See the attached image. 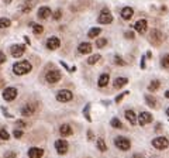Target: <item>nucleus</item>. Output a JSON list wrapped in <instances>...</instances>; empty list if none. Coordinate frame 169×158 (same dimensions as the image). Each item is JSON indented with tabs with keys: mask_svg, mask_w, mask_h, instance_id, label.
<instances>
[{
	"mask_svg": "<svg viewBox=\"0 0 169 158\" xmlns=\"http://www.w3.org/2000/svg\"><path fill=\"white\" fill-rule=\"evenodd\" d=\"M31 69H33V65L28 61H19L13 65V72L16 75H25V73L31 72Z\"/></svg>",
	"mask_w": 169,
	"mask_h": 158,
	"instance_id": "1",
	"label": "nucleus"
},
{
	"mask_svg": "<svg viewBox=\"0 0 169 158\" xmlns=\"http://www.w3.org/2000/svg\"><path fill=\"white\" fill-rule=\"evenodd\" d=\"M149 41H151V44L152 45H155V47H158V45H161L162 44V41H163V34L161 33L159 30H151V33H149Z\"/></svg>",
	"mask_w": 169,
	"mask_h": 158,
	"instance_id": "2",
	"label": "nucleus"
},
{
	"mask_svg": "<svg viewBox=\"0 0 169 158\" xmlns=\"http://www.w3.org/2000/svg\"><path fill=\"white\" fill-rule=\"evenodd\" d=\"M72 97H73V93L71 91H68V89H61L56 93V100L62 102V103H66V102L72 100Z\"/></svg>",
	"mask_w": 169,
	"mask_h": 158,
	"instance_id": "3",
	"label": "nucleus"
},
{
	"mask_svg": "<svg viewBox=\"0 0 169 158\" xmlns=\"http://www.w3.org/2000/svg\"><path fill=\"white\" fill-rule=\"evenodd\" d=\"M114 144H116L117 148L123 150V151H127V150H130V147H131L130 140L126 138V137H117V138H114Z\"/></svg>",
	"mask_w": 169,
	"mask_h": 158,
	"instance_id": "4",
	"label": "nucleus"
},
{
	"mask_svg": "<svg viewBox=\"0 0 169 158\" xmlns=\"http://www.w3.org/2000/svg\"><path fill=\"white\" fill-rule=\"evenodd\" d=\"M61 78H62L61 72H59V71H56V69L48 71V72H47V75H45V79H47V82H48V83H56V82H59V81H61Z\"/></svg>",
	"mask_w": 169,
	"mask_h": 158,
	"instance_id": "5",
	"label": "nucleus"
},
{
	"mask_svg": "<svg viewBox=\"0 0 169 158\" xmlns=\"http://www.w3.org/2000/svg\"><path fill=\"white\" fill-rule=\"evenodd\" d=\"M97 21L100 23V24H110V23L113 21V16H111V13L109 12L107 9H103L101 13L99 14Z\"/></svg>",
	"mask_w": 169,
	"mask_h": 158,
	"instance_id": "6",
	"label": "nucleus"
},
{
	"mask_svg": "<svg viewBox=\"0 0 169 158\" xmlns=\"http://www.w3.org/2000/svg\"><path fill=\"white\" fill-rule=\"evenodd\" d=\"M152 146L157 150H165L169 147V140L166 137H157V138L152 140Z\"/></svg>",
	"mask_w": 169,
	"mask_h": 158,
	"instance_id": "7",
	"label": "nucleus"
},
{
	"mask_svg": "<svg viewBox=\"0 0 169 158\" xmlns=\"http://www.w3.org/2000/svg\"><path fill=\"white\" fill-rule=\"evenodd\" d=\"M68 147H69V144H68L66 140L59 138V140L55 141V150H56V152H58L59 155L66 154V152H68Z\"/></svg>",
	"mask_w": 169,
	"mask_h": 158,
	"instance_id": "8",
	"label": "nucleus"
},
{
	"mask_svg": "<svg viewBox=\"0 0 169 158\" xmlns=\"http://www.w3.org/2000/svg\"><path fill=\"white\" fill-rule=\"evenodd\" d=\"M17 93H19V92H17L16 88H6L3 91V99L7 102H11L17 97Z\"/></svg>",
	"mask_w": 169,
	"mask_h": 158,
	"instance_id": "9",
	"label": "nucleus"
},
{
	"mask_svg": "<svg viewBox=\"0 0 169 158\" xmlns=\"http://www.w3.org/2000/svg\"><path fill=\"white\" fill-rule=\"evenodd\" d=\"M35 110H37V103H27L25 106H23L21 109V114L23 116H33L34 113H35Z\"/></svg>",
	"mask_w": 169,
	"mask_h": 158,
	"instance_id": "10",
	"label": "nucleus"
},
{
	"mask_svg": "<svg viewBox=\"0 0 169 158\" xmlns=\"http://www.w3.org/2000/svg\"><path fill=\"white\" fill-rule=\"evenodd\" d=\"M24 51H25V47L23 44H16V45H11V48H10V52H11V55L14 58L21 57L24 54Z\"/></svg>",
	"mask_w": 169,
	"mask_h": 158,
	"instance_id": "11",
	"label": "nucleus"
},
{
	"mask_svg": "<svg viewBox=\"0 0 169 158\" xmlns=\"http://www.w3.org/2000/svg\"><path fill=\"white\" fill-rule=\"evenodd\" d=\"M151 122H152V114H151V113H148V112L140 113V116H138V124L145 126V124H148V123H151Z\"/></svg>",
	"mask_w": 169,
	"mask_h": 158,
	"instance_id": "12",
	"label": "nucleus"
},
{
	"mask_svg": "<svg viewBox=\"0 0 169 158\" xmlns=\"http://www.w3.org/2000/svg\"><path fill=\"white\" fill-rule=\"evenodd\" d=\"M147 27H148V23H147V20H144V18L138 20V21L134 24L135 31H137V33H140V34H144L145 31H147Z\"/></svg>",
	"mask_w": 169,
	"mask_h": 158,
	"instance_id": "13",
	"label": "nucleus"
},
{
	"mask_svg": "<svg viewBox=\"0 0 169 158\" xmlns=\"http://www.w3.org/2000/svg\"><path fill=\"white\" fill-rule=\"evenodd\" d=\"M59 45H61V41L56 37H49L47 40V48L48 49H56V48H59Z\"/></svg>",
	"mask_w": 169,
	"mask_h": 158,
	"instance_id": "14",
	"label": "nucleus"
},
{
	"mask_svg": "<svg viewBox=\"0 0 169 158\" xmlns=\"http://www.w3.org/2000/svg\"><path fill=\"white\" fill-rule=\"evenodd\" d=\"M44 155V150L38 148V147H33L28 150V157L30 158H41Z\"/></svg>",
	"mask_w": 169,
	"mask_h": 158,
	"instance_id": "15",
	"label": "nucleus"
},
{
	"mask_svg": "<svg viewBox=\"0 0 169 158\" xmlns=\"http://www.w3.org/2000/svg\"><path fill=\"white\" fill-rule=\"evenodd\" d=\"M51 14H52V13H51V9L47 7V6H42V7H40L37 16H38V18H41V20H45V18H48Z\"/></svg>",
	"mask_w": 169,
	"mask_h": 158,
	"instance_id": "16",
	"label": "nucleus"
},
{
	"mask_svg": "<svg viewBox=\"0 0 169 158\" xmlns=\"http://www.w3.org/2000/svg\"><path fill=\"white\" fill-rule=\"evenodd\" d=\"M34 4H35V0H25L24 3L20 6V10H21L23 13H28V12H31Z\"/></svg>",
	"mask_w": 169,
	"mask_h": 158,
	"instance_id": "17",
	"label": "nucleus"
},
{
	"mask_svg": "<svg viewBox=\"0 0 169 158\" xmlns=\"http://www.w3.org/2000/svg\"><path fill=\"white\" fill-rule=\"evenodd\" d=\"M78 51H79L80 54H90V52H92V44H90V43H82V44H79V47H78Z\"/></svg>",
	"mask_w": 169,
	"mask_h": 158,
	"instance_id": "18",
	"label": "nucleus"
},
{
	"mask_svg": "<svg viewBox=\"0 0 169 158\" xmlns=\"http://www.w3.org/2000/svg\"><path fill=\"white\" fill-rule=\"evenodd\" d=\"M126 118L130 122V124H137V116H135V113H134V110H126Z\"/></svg>",
	"mask_w": 169,
	"mask_h": 158,
	"instance_id": "19",
	"label": "nucleus"
},
{
	"mask_svg": "<svg viewBox=\"0 0 169 158\" xmlns=\"http://www.w3.org/2000/svg\"><path fill=\"white\" fill-rule=\"evenodd\" d=\"M109 81H110V76H109V73H101L100 78H99V81H97V85L100 86V88H105V86H107Z\"/></svg>",
	"mask_w": 169,
	"mask_h": 158,
	"instance_id": "20",
	"label": "nucleus"
},
{
	"mask_svg": "<svg viewBox=\"0 0 169 158\" xmlns=\"http://www.w3.org/2000/svg\"><path fill=\"white\" fill-rule=\"evenodd\" d=\"M127 83H128V79L121 76V78H116V79H114L113 85H114V88H116V89H120V88H123V86H126Z\"/></svg>",
	"mask_w": 169,
	"mask_h": 158,
	"instance_id": "21",
	"label": "nucleus"
},
{
	"mask_svg": "<svg viewBox=\"0 0 169 158\" xmlns=\"http://www.w3.org/2000/svg\"><path fill=\"white\" fill-rule=\"evenodd\" d=\"M59 133H61V136L64 137H68V136H72V127L69 124H62L61 128H59Z\"/></svg>",
	"mask_w": 169,
	"mask_h": 158,
	"instance_id": "22",
	"label": "nucleus"
},
{
	"mask_svg": "<svg viewBox=\"0 0 169 158\" xmlns=\"http://www.w3.org/2000/svg\"><path fill=\"white\" fill-rule=\"evenodd\" d=\"M132 14H134V10H132L131 7H124V9L121 10V17H123L124 20H130V18L132 17Z\"/></svg>",
	"mask_w": 169,
	"mask_h": 158,
	"instance_id": "23",
	"label": "nucleus"
},
{
	"mask_svg": "<svg viewBox=\"0 0 169 158\" xmlns=\"http://www.w3.org/2000/svg\"><path fill=\"white\" fill-rule=\"evenodd\" d=\"M30 26L33 27V31H34V34H35V35H40V34H42L44 27L41 24H34V23H30Z\"/></svg>",
	"mask_w": 169,
	"mask_h": 158,
	"instance_id": "24",
	"label": "nucleus"
},
{
	"mask_svg": "<svg viewBox=\"0 0 169 158\" xmlns=\"http://www.w3.org/2000/svg\"><path fill=\"white\" fill-rule=\"evenodd\" d=\"M159 86H161V82L155 79V81H152V82L148 85V91H149V92H155V91H158V89H159Z\"/></svg>",
	"mask_w": 169,
	"mask_h": 158,
	"instance_id": "25",
	"label": "nucleus"
},
{
	"mask_svg": "<svg viewBox=\"0 0 169 158\" xmlns=\"http://www.w3.org/2000/svg\"><path fill=\"white\" fill-rule=\"evenodd\" d=\"M100 33H101V30L99 27H93V28H90V30H89L87 37H89V38H96V37H97Z\"/></svg>",
	"mask_w": 169,
	"mask_h": 158,
	"instance_id": "26",
	"label": "nucleus"
},
{
	"mask_svg": "<svg viewBox=\"0 0 169 158\" xmlns=\"http://www.w3.org/2000/svg\"><path fill=\"white\" fill-rule=\"evenodd\" d=\"M145 100H147L148 106L157 107V99H155V97H152V96H149V95H147V96H145Z\"/></svg>",
	"mask_w": 169,
	"mask_h": 158,
	"instance_id": "27",
	"label": "nucleus"
},
{
	"mask_svg": "<svg viewBox=\"0 0 169 158\" xmlns=\"http://www.w3.org/2000/svg\"><path fill=\"white\" fill-rule=\"evenodd\" d=\"M110 124H111V127H114V128H123V124H121V122L118 120L117 117H113L110 120Z\"/></svg>",
	"mask_w": 169,
	"mask_h": 158,
	"instance_id": "28",
	"label": "nucleus"
},
{
	"mask_svg": "<svg viewBox=\"0 0 169 158\" xmlns=\"http://www.w3.org/2000/svg\"><path fill=\"white\" fill-rule=\"evenodd\" d=\"M83 116L86 117L87 122H92V117H90V103H87L86 106H85V109H83Z\"/></svg>",
	"mask_w": 169,
	"mask_h": 158,
	"instance_id": "29",
	"label": "nucleus"
},
{
	"mask_svg": "<svg viewBox=\"0 0 169 158\" xmlns=\"http://www.w3.org/2000/svg\"><path fill=\"white\" fill-rule=\"evenodd\" d=\"M10 26H11L10 18H6V17L0 18V28H7V27H10Z\"/></svg>",
	"mask_w": 169,
	"mask_h": 158,
	"instance_id": "30",
	"label": "nucleus"
},
{
	"mask_svg": "<svg viewBox=\"0 0 169 158\" xmlns=\"http://www.w3.org/2000/svg\"><path fill=\"white\" fill-rule=\"evenodd\" d=\"M100 55H99V54H96V55H92V57H89V58H87V64H89V65H93V64H96V62H99V61H100Z\"/></svg>",
	"mask_w": 169,
	"mask_h": 158,
	"instance_id": "31",
	"label": "nucleus"
},
{
	"mask_svg": "<svg viewBox=\"0 0 169 158\" xmlns=\"http://www.w3.org/2000/svg\"><path fill=\"white\" fill-rule=\"evenodd\" d=\"M97 148L100 150L101 152H105L106 150H107V146H106V143H105L103 138H99V140H97Z\"/></svg>",
	"mask_w": 169,
	"mask_h": 158,
	"instance_id": "32",
	"label": "nucleus"
},
{
	"mask_svg": "<svg viewBox=\"0 0 169 158\" xmlns=\"http://www.w3.org/2000/svg\"><path fill=\"white\" fill-rule=\"evenodd\" d=\"M161 65H162L163 68H166V69L169 68V54H166V55H163L162 57V59H161Z\"/></svg>",
	"mask_w": 169,
	"mask_h": 158,
	"instance_id": "33",
	"label": "nucleus"
},
{
	"mask_svg": "<svg viewBox=\"0 0 169 158\" xmlns=\"http://www.w3.org/2000/svg\"><path fill=\"white\" fill-rule=\"evenodd\" d=\"M10 138V136H9V133H7V130L6 128H0V140H9Z\"/></svg>",
	"mask_w": 169,
	"mask_h": 158,
	"instance_id": "34",
	"label": "nucleus"
},
{
	"mask_svg": "<svg viewBox=\"0 0 169 158\" xmlns=\"http://www.w3.org/2000/svg\"><path fill=\"white\" fill-rule=\"evenodd\" d=\"M105 45H107V40H106V38L96 40V47H97V48H103Z\"/></svg>",
	"mask_w": 169,
	"mask_h": 158,
	"instance_id": "35",
	"label": "nucleus"
},
{
	"mask_svg": "<svg viewBox=\"0 0 169 158\" xmlns=\"http://www.w3.org/2000/svg\"><path fill=\"white\" fill-rule=\"evenodd\" d=\"M114 62H116L117 65H121V67H124V65H126V61H123V58L118 57V55H116V57H114Z\"/></svg>",
	"mask_w": 169,
	"mask_h": 158,
	"instance_id": "36",
	"label": "nucleus"
},
{
	"mask_svg": "<svg viewBox=\"0 0 169 158\" xmlns=\"http://www.w3.org/2000/svg\"><path fill=\"white\" fill-rule=\"evenodd\" d=\"M128 93H130L128 91H126V92H123V93H120V95H118V96L116 97V102H117V103H118V102H121V100H123V99H124V97H126Z\"/></svg>",
	"mask_w": 169,
	"mask_h": 158,
	"instance_id": "37",
	"label": "nucleus"
},
{
	"mask_svg": "<svg viewBox=\"0 0 169 158\" xmlns=\"http://www.w3.org/2000/svg\"><path fill=\"white\" fill-rule=\"evenodd\" d=\"M13 136H14L16 138H21V137H23V131H21V130H17V128H16V130L13 131Z\"/></svg>",
	"mask_w": 169,
	"mask_h": 158,
	"instance_id": "38",
	"label": "nucleus"
},
{
	"mask_svg": "<svg viewBox=\"0 0 169 158\" xmlns=\"http://www.w3.org/2000/svg\"><path fill=\"white\" fill-rule=\"evenodd\" d=\"M61 17H62V12L61 10H56V12L54 13V18H55V20H59Z\"/></svg>",
	"mask_w": 169,
	"mask_h": 158,
	"instance_id": "39",
	"label": "nucleus"
},
{
	"mask_svg": "<svg viewBox=\"0 0 169 158\" xmlns=\"http://www.w3.org/2000/svg\"><path fill=\"white\" fill-rule=\"evenodd\" d=\"M4 157H6V158H16L17 155H16V152H10V151H7L6 154H4Z\"/></svg>",
	"mask_w": 169,
	"mask_h": 158,
	"instance_id": "40",
	"label": "nucleus"
},
{
	"mask_svg": "<svg viewBox=\"0 0 169 158\" xmlns=\"http://www.w3.org/2000/svg\"><path fill=\"white\" fill-rule=\"evenodd\" d=\"M124 35H126V38H130V40L134 38V33H132V31H126V34H124Z\"/></svg>",
	"mask_w": 169,
	"mask_h": 158,
	"instance_id": "41",
	"label": "nucleus"
},
{
	"mask_svg": "<svg viewBox=\"0 0 169 158\" xmlns=\"http://www.w3.org/2000/svg\"><path fill=\"white\" fill-rule=\"evenodd\" d=\"M4 62H6V55H4L3 52L0 51V65H2V64H4Z\"/></svg>",
	"mask_w": 169,
	"mask_h": 158,
	"instance_id": "42",
	"label": "nucleus"
},
{
	"mask_svg": "<svg viewBox=\"0 0 169 158\" xmlns=\"http://www.w3.org/2000/svg\"><path fill=\"white\" fill-rule=\"evenodd\" d=\"M16 124L19 126V127H25V126H27V123H25L24 120H17V123H16Z\"/></svg>",
	"mask_w": 169,
	"mask_h": 158,
	"instance_id": "43",
	"label": "nucleus"
},
{
	"mask_svg": "<svg viewBox=\"0 0 169 158\" xmlns=\"http://www.w3.org/2000/svg\"><path fill=\"white\" fill-rule=\"evenodd\" d=\"M87 138H89V140H93V138H95V137H93V131L92 130L87 131Z\"/></svg>",
	"mask_w": 169,
	"mask_h": 158,
	"instance_id": "44",
	"label": "nucleus"
},
{
	"mask_svg": "<svg viewBox=\"0 0 169 158\" xmlns=\"http://www.w3.org/2000/svg\"><path fill=\"white\" fill-rule=\"evenodd\" d=\"M2 110H3V114H4V116H7V117H11V114H10V113H7L4 107H2Z\"/></svg>",
	"mask_w": 169,
	"mask_h": 158,
	"instance_id": "45",
	"label": "nucleus"
},
{
	"mask_svg": "<svg viewBox=\"0 0 169 158\" xmlns=\"http://www.w3.org/2000/svg\"><path fill=\"white\" fill-rule=\"evenodd\" d=\"M141 68H142V69H145V59H144V58L141 59Z\"/></svg>",
	"mask_w": 169,
	"mask_h": 158,
	"instance_id": "46",
	"label": "nucleus"
},
{
	"mask_svg": "<svg viewBox=\"0 0 169 158\" xmlns=\"http://www.w3.org/2000/svg\"><path fill=\"white\" fill-rule=\"evenodd\" d=\"M132 158H142V155L141 154H134L132 155Z\"/></svg>",
	"mask_w": 169,
	"mask_h": 158,
	"instance_id": "47",
	"label": "nucleus"
},
{
	"mask_svg": "<svg viewBox=\"0 0 169 158\" xmlns=\"http://www.w3.org/2000/svg\"><path fill=\"white\" fill-rule=\"evenodd\" d=\"M24 41H25L27 44H30V38H28V37H24Z\"/></svg>",
	"mask_w": 169,
	"mask_h": 158,
	"instance_id": "48",
	"label": "nucleus"
},
{
	"mask_svg": "<svg viewBox=\"0 0 169 158\" xmlns=\"http://www.w3.org/2000/svg\"><path fill=\"white\" fill-rule=\"evenodd\" d=\"M165 97H168V99H169V91L165 92Z\"/></svg>",
	"mask_w": 169,
	"mask_h": 158,
	"instance_id": "49",
	"label": "nucleus"
},
{
	"mask_svg": "<svg viewBox=\"0 0 169 158\" xmlns=\"http://www.w3.org/2000/svg\"><path fill=\"white\" fill-rule=\"evenodd\" d=\"M10 2H11V0H4V3H10Z\"/></svg>",
	"mask_w": 169,
	"mask_h": 158,
	"instance_id": "50",
	"label": "nucleus"
},
{
	"mask_svg": "<svg viewBox=\"0 0 169 158\" xmlns=\"http://www.w3.org/2000/svg\"><path fill=\"white\" fill-rule=\"evenodd\" d=\"M166 114L169 116V107H168V109H166Z\"/></svg>",
	"mask_w": 169,
	"mask_h": 158,
	"instance_id": "51",
	"label": "nucleus"
}]
</instances>
